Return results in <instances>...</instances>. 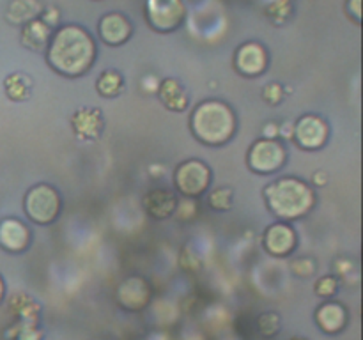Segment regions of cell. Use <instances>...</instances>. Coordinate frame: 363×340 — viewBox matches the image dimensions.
<instances>
[{"label":"cell","instance_id":"cell-3","mask_svg":"<svg viewBox=\"0 0 363 340\" xmlns=\"http://www.w3.org/2000/svg\"><path fill=\"white\" fill-rule=\"evenodd\" d=\"M191 135L201 144L220 147L229 144L238 131V119L230 105L220 99H204L190 115Z\"/></svg>","mask_w":363,"mask_h":340},{"label":"cell","instance_id":"cell-30","mask_svg":"<svg viewBox=\"0 0 363 340\" xmlns=\"http://www.w3.org/2000/svg\"><path fill=\"white\" fill-rule=\"evenodd\" d=\"M294 133V123L291 120H284L279 124V140H293Z\"/></svg>","mask_w":363,"mask_h":340},{"label":"cell","instance_id":"cell-1","mask_svg":"<svg viewBox=\"0 0 363 340\" xmlns=\"http://www.w3.org/2000/svg\"><path fill=\"white\" fill-rule=\"evenodd\" d=\"M98 48L94 38L80 25L57 28L46 46V62L66 78L84 76L94 66Z\"/></svg>","mask_w":363,"mask_h":340},{"label":"cell","instance_id":"cell-12","mask_svg":"<svg viewBox=\"0 0 363 340\" xmlns=\"http://www.w3.org/2000/svg\"><path fill=\"white\" fill-rule=\"evenodd\" d=\"M32 234L27 223L18 218H4L0 222V248L9 254H23L30 246Z\"/></svg>","mask_w":363,"mask_h":340},{"label":"cell","instance_id":"cell-28","mask_svg":"<svg viewBox=\"0 0 363 340\" xmlns=\"http://www.w3.org/2000/svg\"><path fill=\"white\" fill-rule=\"evenodd\" d=\"M354 269H357V264H354L353 259L347 257V255H340V257H337L335 261H333V271H335L337 278H344V276H347L351 271H354Z\"/></svg>","mask_w":363,"mask_h":340},{"label":"cell","instance_id":"cell-13","mask_svg":"<svg viewBox=\"0 0 363 340\" xmlns=\"http://www.w3.org/2000/svg\"><path fill=\"white\" fill-rule=\"evenodd\" d=\"M71 128L78 138L92 142L101 137L103 130H105V117L99 108L84 106L71 115Z\"/></svg>","mask_w":363,"mask_h":340},{"label":"cell","instance_id":"cell-20","mask_svg":"<svg viewBox=\"0 0 363 340\" xmlns=\"http://www.w3.org/2000/svg\"><path fill=\"white\" fill-rule=\"evenodd\" d=\"M41 14V4L38 0H13L7 9V20L13 23H28Z\"/></svg>","mask_w":363,"mask_h":340},{"label":"cell","instance_id":"cell-34","mask_svg":"<svg viewBox=\"0 0 363 340\" xmlns=\"http://www.w3.org/2000/svg\"><path fill=\"white\" fill-rule=\"evenodd\" d=\"M4 300H6V282H4L2 275H0V305H2Z\"/></svg>","mask_w":363,"mask_h":340},{"label":"cell","instance_id":"cell-8","mask_svg":"<svg viewBox=\"0 0 363 340\" xmlns=\"http://www.w3.org/2000/svg\"><path fill=\"white\" fill-rule=\"evenodd\" d=\"M147 21L155 30L174 32L183 25L186 7L183 0H147Z\"/></svg>","mask_w":363,"mask_h":340},{"label":"cell","instance_id":"cell-11","mask_svg":"<svg viewBox=\"0 0 363 340\" xmlns=\"http://www.w3.org/2000/svg\"><path fill=\"white\" fill-rule=\"evenodd\" d=\"M234 67L247 78L261 76L268 67V52L259 42H245L234 55Z\"/></svg>","mask_w":363,"mask_h":340},{"label":"cell","instance_id":"cell-33","mask_svg":"<svg viewBox=\"0 0 363 340\" xmlns=\"http://www.w3.org/2000/svg\"><path fill=\"white\" fill-rule=\"evenodd\" d=\"M347 11H350V14H353L354 20H357V21L362 20L360 0H350V2H347Z\"/></svg>","mask_w":363,"mask_h":340},{"label":"cell","instance_id":"cell-14","mask_svg":"<svg viewBox=\"0 0 363 340\" xmlns=\"http://www.w3.org/2000/svg\"><path fill=\"white\" fill-rule=\"evenodd\" d=\"M98 32L105 45L121 46L131 38L133 27H131L130 20L121 13H108L99 20Z\"/></svg>","mask_w":363,"mask_h":340},{"label":"cell","instance_id":"cell-18","mask_svg":"<svg viewBox=\"0 0 363 340\" xmlns=\"http://www.w3.org/2000/svg\"><path fill=\"white\" fill-rule=\"evenodd\" d=\"M50 38H52V28L41 18H35V20L25 23L23 30H21V45L32 52L46 50Z\"/></svg>","mask_w":363,"mask_h":340},{"label":"cell","instance_id":"cell-23","mask_svg":"<svg viewBox=\"0 0 363 340\" xmlns=\"http://www.w3.org/2000/svg\"><path fill=\"white\" fill-rule=\"evenodd\" d=\"M280 324L282 321L277 312H264L257 317V328L264 336H275L280 332Z\"/></svg>","mask_w":363,"mask_h":340},{"label":"cell","instance_id":"cell-31","mask_svg":"<svg viewBox=\"0 0 363 340\" xmlns=\"http://www.w3.org/2000/svg\"><path fill=\"white\" fill-rule=\"evenodd\" d=\"M262 138H277L279 140V123H266L262 128Z\"/></svg>","mask_w":363,"mask_h":340},{"label":"cell","instance_id":"cell-27","mask_svg":"<svg viewBox=\"0 0 363 340\" xmlns=\"http://www.w3.org/2000/svg\"><path fill=\"white\" fill-rule=\"evenodd\" d=\"M262 98H264V101L268 103V105H280V103L284 101V87L280 84H277V81L268 84L264 87V91H262Z\"/></svg>","mask_w":363,"mask_h":340},{"label":"cell","instance_id":"cell-19","mask_svg":"<svg viewBox=\"0 0 363 340\" xmlns=\"http://www.w3.org/2000/svg\"><path fill=\"white\" fill-rule=\"evenodd\" d=\"M4 91L11 101H27L32 96V78L21 71L7 74L4 80Z\"/></svg>","mask_w":363,"mask_h":340},{"label":"cell","instance_id":"cell-29","mask_svg":"<svg viewBox=\"0 0 363 340\" xmlns=\"http://www.w3.org/2000/svg\"><path fill=\"white\" fill-rule=\"evenodd\" d=\"M43 333L38 326H23V328L18 332V335L14 336V340H41Z\"/></svg>","mask_w":363,"mask_h":340},{"label":"cell","instance_id":"cell-35","mask_svg":"<svg viewBox=\"0 0 363 340\" xmlns=\"http://www.w3.org/2000/svg\"><path fill=\"white\" fill-rule=\"evenodd\" d=\"M291 340H305V339H301V336H294V339H291Z\"/></svg>","mask_w":363,"mask_h":340},{"label":"cell","instance_id":"cell-2","mask_svg":"<svg viewBox=\"0 0 363 340\" xmlns=\"http://www.w3.org/2000/svg\"><path fill=\"white\" fill-rule=\"evenodd\" d=\"M268 211L279 222H296L305 218L315 205V191L298 177H280L262 191Z\"/></svg>","mask_w":363,"mask_h":340},{"label":"cell","instance_id":"cell-32","mask_svg":"<svg viewBox=\"0 0 363 340\" xmlns=\"http://www.w3.org/2000/svg\"><path fill=\"white\" fill-rule=\"evenodd\" d=\"M330 181V176L328 172H325V170H318V172L312 174V184H315V186H326Z\"/></svg>","mask_w":363,"mask_h":340},{"label":"cell","instance_id":"cell-17","mask_svg":"<svg viewBox=\"0 0 363 340\" xmlns=\"http://www.w3.org/2000/svg\"><path fill=\"white\" fill-rule=\"evenodd\" d=\"M156 94H158L162 105L167 110H170V112L179 113L190 106V98H188L186 89L176 78H167V80L160 81Z\"/></svg>","mask_w":363,"mask_h":340},{"label":"cell","instance_id":"cell-22","mask_svg":"<svg viewBox=\"0 0 363 340\" xmlns=\"http://www.w3.org/2000/svg\"><path fill=\"white\" fill-rule=\"evenodd\" d=\"M234 190L230 186H218L208 195V204L213 211H229L234 205Z\"/></svg>","mask_w":363,"mask_h":340},{"label":"cell","instance_id":"cell-16","mask_svg":"<svg viewBox=\"0 0 363 340\" xmlns=\"http://www.w3.org/2000/svg\"><path fill=\"white\" fill-rule=\"evenodd\" d=\"M145 212L155 220H169L174 216L177 205V195L167 188H155L144 195Z\"/></svg>","mask_w":363,"mask_h":340},{"label":"cell","instance_id":"cell-6","mask_svg":"<svg viewBox=\"0 0 363 340\" xmlns=\"http://www.w3.org/2000/svg\"><path fill=\"white\" fill-rule=\"evenodd\" d=\"M213 174L208 163L191 158L179 163L174 172V186L183 197L199 198L211 186Z\"/></svg>","mask_w":363,"mask_h":340},{"label":"cell","instance_id":"cell-5","mask_svg":"<svg viewBox=\"0 0 363 340\" xmlns=\"http://www.w3.org/2000/svg\"><path fill=\"white\" fill-rule=\"evenodd\" d=\"M287 162V151L277 138H259L247 152L248 169L259 176H269L284 169Z\"/></svg>","mask_w":363,"mask_h":340},{"label":"cell","instance_id":"cell-21","mask_svg":"<svg viewBox=\"0 0 363 340\" xmlns=\"http://www.w3.org/2000/svg\"><path fill=\"white\" fill-rule=\"evenodd\" d=\"M96 91H98L99 96L106 99H113L123 94L124 80L121 73H117L116 69L103 71L98 76V80H96Z\"/></svg>","mask_w":363,"mask_h":340},{"label":"cell","instance_id":"cell-24","mask_svg":"<svg viewBox=\"0 0 363 340\" xmlns=\"http://www.w3.org/2000/svg\"><path fill=\"white\" fill-rule=\"evenodd\" d=\"M174 215L177 216V220L181 222H191L199 216V202L197 198H177V205H176V211Z\"/></svg>","mask_w":363,"mask_h":340},{"label":"cell","instance_id":"cell-25","mask_svg":"<svg viewBox=\"0 0 363 340\" xmlns=\"http://www.w3.org/2000/svg\"><path fill=\"white\" fill-rule=\"evenodd\" d=\"M339 278L335 275H325L315 282L314 293L319 298H325V300H332L337 293H339Z\"/></svg>","mask_w":363,"mask_h":340},{"label":"cell","instance_id":"cell-26","mask_svg":"<svg viewBox=\"0 0 363 340\" xmlns=\"http://www.w3.org/2000/svg\"><path fill=\"white\" fill-rule=\"evenodd\" d=\"M291 269L298 278H311L315 275V261L312 257H296L291 262Z\"/></svg>","mask_w":363,"mask_h":340},{"label":"cell","instance_id":"cell-7","mask_svg":"<svg viewBox=\"0 0 363 340\" xmlns=\"http://www.w3.org/2000/svg\"><path fill=\"white\" fill-rule=\"evenodd\" d=\"M330 138V126L321 115L305 113L294 123L293 142L303 151H319Z\"/></svg>","mask_w":363,"mask_h":340},{"label":"cell","instance_id":"cell-10","mask_svg":"<svg viewBox=\"0 0 363 340\" xmlns=\"http://www.w3.org/2000/svg\"><path fill=\"white\" fill-rule=\"evenodd\" d=\"M262 246L266 254L277 259H286L294 254L298 246V234L289 223H272L262 234Z\"/></svg>","mask_w":363,"mask_h":340},{"label":"cell","instance_id":"cell-4","mask_svg":"<svg viewBox=\"0 0 363 340\" xmlns=\"http://www.w3.org/2000/svg\"><path fill=\"white\" fill-rule=\"evenodd\" d=\"M23 211L35 225H52L62 211V198L52 184H34L23 197Z\"/></svg>","mask_w":363,"mask_h":340},{"label":"cell","instance_id":"cell-15","mask_svg":"<svg viewBox=\"0 0 363 340\" xmlns=\"http://www.w3.org/2000/svg\"><path fill=\"white\" fill-rule=\"evenodd\" d=\"M347 319H350L347 308L339 301L326 300L315 310V322L326 335H337V333L344 332L347 326Z\"/></svg>","mask_w":363,"mask_h":340},{"label":"cell","instance_id":"cell-9","mask_svg":"<svg viewBox=\"0 0 363 340\" xmlns=\"http://www.w3.org/2000/svg\"><path fill=\"white\" fill-rule=\"evenodd\" d=\"M151 285L142 276H128L119 283L116 290V300L119 307L126 312H140L151 303Z\"/></svg>","mask_w":363,"mask_h":340}]
</instances>
